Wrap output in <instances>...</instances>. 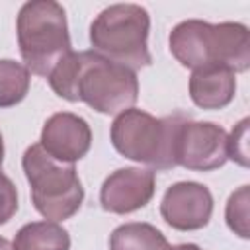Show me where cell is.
<instances>
[{
	"instance_id": "6da1fadb",
	"label": "cell",
	"mask_w": 250,
	"mask_h": 250,
	"mask_svg": "<svg viewBox=\"0 0 250 250\" xmlns=\"http://www.w3.org/2000/svg\"><path fill=\"white\" fill-rule=\"evenodd\" d=\"M51 90L66 102H84L104 115L131 109L139 98L135 70L113 62L96 51H70L51 70Z\"/></svg>"
},
{
	"instance_id": "2e32d148",
	"label": "cell",
	"mask_w": 250,
	"mask_h": 250,
	"mask_svg": "<svg viewBox=\"0 0 250 250\" xmlns=\"http://www.w3.org/2000/svg\"><path fill=\"white\" fill-rule=\"evenodd\" d=\"M248 119L244 117L229 137V158L240 166H248Z\"/></svg>"
},
{
	"instance_id": "52a82bcc",
	"label": "cell",
	"mask_w": 250,
	"mask_h": 250,
	"mask_svg": "<svg viewBox=\"0 0 250 250\" xmlns=\"http://www.w3.org/2000/svg\"><path fill=\"white\" fill-rule=\"evenodd\" d=\"M229 160V135L211 121H189L180 125L176 137V164L195 172H211Z\"/></svg>"
},
{
	"instance_id": "7c38bea8",
	"label": "cell",
	"mask_w": 250,
	"mask_h": 250,
	"mask_svg": "<svg viewBox=\"0 0 250 250\" xmlns=\"http://www.w3.org/2000/svg\"><path fill=\"white\" fill-rule=\"evenodd\" d=\"M12 246L14 250H70V236L55 221H33L18 230Z\"/></svg>"
},
{
	"instance_id": "9a60e30c",
	"label": "cell",
	"mask_w": 250,
	"mask_h": 250,
	"mask_svg": "<svg viewBox=\"0 0 250 250\" xmlns=\"http://www.w3.org/2000/svg\"><path fill=\"white\" fill-rule=\"evenodd\" d=\"M225 219L229 229L240 238H248V186H240L227 201Z\"/></svg>"
},
{
	"instance_id": "5b68a950",
	"label": "cell",
	"mask_w": 250,
	"mask_h": 250,
	"mask_svg": "<svg viewBox=\"0 0 250 250\" xmlns=\"http://www.w3.org/2000/svg\"><path fill=\"white\" fill-rule=\"evenodd\" d=\"M150 16L139 4H113L102 10L90 25L92 51L131 70L152 62L146 39Z\"/></svg>"
},
{
	"instance_id": "5bb4252c",
	"label": "cell",
	"mask_w": 250,
	"mask_h": 250,
	"mask_svg": "<svg viewBox=\"0 0 250 250\" xmlns=\"http://www.w3.org/2000/svg\"><path fill=\"white\" fill-rule=\"evenodd\" d=\"M29 70L12 59H0V107L20 104L29 92Z\"/></svg>"
},
{
	"instance_id": "277c9868",
	"label": "cell",
	"mask_w": 250,
	"mask_h": 250,
	"mask_svg": "<svg viewBox=\"0 0 250 250\" xmlns=\"http://www.w3.org/2000/svg\"><path fill=\"white\" fill-rule=\"evenodd\" d=\"M16 31L23 66L37 76H49L55 64L72 51L66 12L59 2H25L20 8Z\"/></svg>"
},
{
	"instance_id": "ba28073f",
	"label": "cell",
	"mask_w": 250,
	"mask_h": 250,
	"mask_svg": "<svg viewBox=\"0 0 250 250\" xmlns=\"http://www.w3.org/2000/svg\"><path fill=\"white\" fill-rule=\"evenodd\" d=\"M160 215L176 230H199L211 221L213 195L199 182H178L166 189Z\"/></svg>"
},
{
	"instance_id": "30bf717a",
	"label": "cell",
	"mask_w": 250,
	"mask_h": 250,
	"mask_svg": "<svg viewBox=\"0 0 250 250\" xmlns=\"http://www.w3.org/2000/svg\"><path fill=\"white\" fill-rule=\"evenodd\" d=\"M39 145L55 160L74 164L88 154L92 146V129L84 117L70 111H59L45 121Z\"/></svg>"
},
{
	"instance_id": "8fae6325",
	"label": "cell",
	"mask_w": 250,
	"mask_h": 250,
	"mask_svg": "<svg viewBox=\"0 0 250 250\" xmlns=\"http://www.w3.org/2000/svg\"><path fill=\"white\" fill-rule=\"evenodd\" d=\"M236 94L234 72L225 66L195 68L189 76L191 102L201 109H223Z\"/></svg>"
},
{
	"instance_id": "3957f363",
	"label": "cell",
	"mask_w": 250,
	"mask_h": 250,
	"mask_svg": "<svg viewBox=\"0 0 250 250\" xmlns=\"http://www.w3.org/2000/svg\"><path fill=\"white\" fill-rule=\"evenodd\" d=\"M188 117L174 113L168 117H154L143 109L121 111L109 129L113 148L135 162L146 164L154 170L176 168V137L180 125Z\"/></svg>"
},
{
	"instance_id": "7a4b0ae2",
	"label": "cell",
	"mask_w": 250,
	"mask_h": 250,
	"mask_svg": "<svg viewBox=\"0 0 250 250\" xmlns=\"http://www.w3.org/2000/svg\"><path fill=\"white\" fill-rule=\"evenodd\" d=\"M170 53L188 68L225 66L244 72L250 66L248 27L238 21L209 23L203 20L180 21L168 37Z\"/></svg>"
},
{
	"instance_id": "e0dca14e",
	"label": "cell",
	"mask_w": 250,
	"mask_h": 250,
	"mask_svg": "<svg viewBox=\"0 0 250 250\" xmlns=\"http://www.w3.org/2000/svg\"><path fill=\"white\" fill-rule=\"evenodd\" d=\"M18 211V189L14 182L0 172V225H6Z\"/></svg>"
},
{
	"instance_id": "4fadbf2b",
	"label": "cell",
	"mask_w": 250,
	"mask_h": 250,
	"mask_svg": "<svg viewBox=\"0 0 250 250\" xmlns=\"http://www.w3.org/2000/svg\"><path fill=\"white\" fill-rule=\"evenodd\" d=\"M109 250H174V246L148 223H125L111 232Z\"/></svg>"
},
{
	"instance_id": "d6986e66",
	"label": "cell",
	"mask_w": 250,
	"mask_h": 250,
	"mask_svg": "<svg viewBox=\"0 0 250 250\" xmlns=\"http://www.w3.org/2000/svg\"><path fill=\"white\" fill-rule=\"evenodd\" d=\"M0 250H14V246H12V242L8 238L0 236Z\"/></svg>"
},
{
	"instance_id": "ac0fdd59",
	"label": "cell",
	"mask_w": 250,
	"mask_h": 250,
	"mask_svg": "<svg viewBox=\"0 0 250 250\" xmlns=\"http://www.w3.org/2000/svg\"><path fill=\"white\" fill-rule=\"evenodd\" d=\"M174 250H201L197 244H191V242H188V244H178V246H174Z\"/></svg>"
},
{
	"instance_id": "8992f818",
	"label": "cell",
	"mask_w": 250,
	"mask_h": 250,
	"mask_svg": "<svg viewBox=\"0 0 250 250\" xmlns=\"http://www.w3.org/2000/svg\"><path fill=\"white\" fill-rule=\"evenodd\" d=\"M21 168L31 188V203L47 221H66L80 209L84 188L74 164L55 160L35 143L23 152Z\"/></svg>"
},
{
	"instance_id": "9c48e42d",
	"label": "cell",
	"mask_w": 250,
	"mask_h": 250,
	"mask_svg": "<svg viewBox=\"0 0 250 250\" xmlns=\"http://www.w3.org/2000/svg\"><path fill=\"white\" fill-rule=\"evenodd\" d=\"M154 172L148 168H119L105 178L100 205L107 213L127 215L143 209L154 195Z\"/></svg>"
},
{
	"instance_id": "ffe728a7",
	"label": "cell",
	"mask_w": 250,
	"mask_h": 250,
	"mask_svg": "<svg viewBox=\"0 0 250 250\" xmlns=\"http://www.w3.org/2000/svg\"><path fill=\"white\" fill-rule=\"evenodd\" d=\"M2 162H4V141H2V133H0V168H2Z\"/></svg>"
}]
</instances>
